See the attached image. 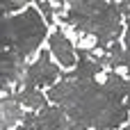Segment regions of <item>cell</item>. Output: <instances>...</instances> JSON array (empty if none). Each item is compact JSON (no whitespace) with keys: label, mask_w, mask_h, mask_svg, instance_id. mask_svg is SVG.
Masks as SVG:
<instances>
[{"label":"cell","mask_w":130,"mask_h":130,"mask_svg":"<svg viewBox=\"0 0 130 130\" xmlns=\"http://www.w3.org/2000/svg\"><path fill=\"white\" fill-rule=\"evenodd\" d=\"M126 89L128 80L117 71H110L103 85L96 80H78L69 73L48 89L46 98L85 130H117L128 121V105L123 103Z\"/></svg>","instance_id":"6da1fadb"},{"label":"cell","mask_w":130,"mask_h":130,"mask_svg":"<svg viewBox=\"0 0 130 130\" xmlns=\"http://www.w3.org/2000/svg\"><path fill=\"white\" fill-rule=\"evenodd\" d=\"M46 32L48 25L37 7L0 16V91L23 85L27 59L39 50Z\"/></svg>","instance_id":"7a4b0ae2"},{"label":"cell","mask_w":130,"mask_h":130,"mask_svg":"<svg viewBox=\"0 0 130 130\" xmlns=\"http://www.w3.org/2000/svg\"><path fill=\"white\" fill-rule=\"evenodd\" d=\"M64 21L82 34L96 39L94 50L105 53L114 41H119L123 32L121 11L117 2H94V0H75L64 7Z\"/></svg>","instance_id":"3957f363"},{"label":"cell","mask_w":130,"mask_h":130,"mask_svg":"<svg viewBox=\"0 0 130 130\" xmlns=\"http://www.w3.org/2000/svg\"><path fill=\"white\" fill-rule=\"evenodd\" d=\"M59 78V66H55L50 62L48 50H41L39 59H34L32 64H27L25 75H23V85L21 87H32V89H43V87H53L57 85Z\"/></svg>","instance_id":"277c9868"},{"label":"cell","mask_w":130,"mask_h":130,"mask_svg":"<svg viewBox=\"0 0 130 130\" xmlns=\"http://www.w3.org/2000/svg\"><path fill=\"white\" fill-rule=\"evenodd\" d=\"M21 123L25 130H69L71 128V119L59 107H50V105L39 110V114H23Z\"/></svg>","instance_id":"5b68a950"},{"label":"cell","mask_w":130,"mask_h":130,"mask_svg":"<svg viewBox=\"0 0 130 130\" xmlns=\"http://www.w3.org/2000/svg\"><path fill=\"white\" fill-rule=\"evenodd\" d=\"M48 48H50V55L59 62V66L64 69H75L78 64V55H75V46L69 41V37L59 30H55L50 37H48Z\"/></svg>","instance_id":"8992f818"},{"label":"cell","mask_w":130,"mask_h":130,"mask_svg":"<svg viewBox=\"0 0 130 130\" xmlns=\"http://www.w3.org/2000/svg\"><path fill=\"white\" fill-rule=\"evenodd\" d=\"M23 121V105L9 94L0 96V130H11Z\"/></svg>","instance_id":"52a82bcc"},{"label":"cell","mask_w":130,"mask_h":130,"mask_svg":"<svg viewBox=\"0 0 130 130\" xmlns=\"http://www.w3.org/2000/svg\"><path fill=\"white\" fill-rule=\"evenodd\" d=\"M23 107H27V110H43L46 107V94L41 91V89H32V87H21L16 94H11Z\"/></svg>","instance_id":"ba28073f"},{"label":"cell","mask_w":130,"mask_h":130,"mask_svg":"<svg viewBox=\"0 0 130 130\" xmlns=\"http://www.w3.org/2000/svg\"><path fill=\"white\" fill-rule=\"evenodd\" d=\"M119 5V11H121V16H126V37H123V41H126V50H130V2H117Z\"/></svg>","instance_id":"9c48e42d"},{"label":"cell","mask_w":130,"mask_h":130,"mask_svg":"<svg viewBox=\"0 0 130 130\" xmlns=\"http://www.w3.org/2000/svg\"><path fill=\"white\" fill-rule=\"evenodd\" d=\"M121 69H126V73L130 75V50H123V57H121Z\"/></svg>","instance_id":"30bf717a"},{"label":"cell","mask_w":130,"mask_h":130,"mask_svg":"<svg viewBox=\"0 0 130 130\" xmlns=\"http://www.w3.org/2000/svg\"><path fill=\"white\" fill-rule=\"evenodd\" d=\"M126 96H128V112H130V80H128V89H126Z\"/></svg>","instance_id":"8fae6325"},{"label":"cell","mask_w":130,"mask_h":130,"mask_svg":"<svg viewBox=\"0 0 130 130\" xmlns=\"http://www.w3.org/2000/svg\"><path fill=\"white\" fill-rule=\"evenodd\" d=\"M123 130H130V126H126V128H123Z\"/></svg>","instance_id":"7c38bea8"},{"label":"cell","mask_w":130,"mask_h":130,"mask_svg":"<svg viewBox=\"0 0 130 130\" xmlns=\"http://www.w3.org/2000/svg\"><path fill=\"white\" fill-rule=\"evenodd\" d=\"M14 130H25V128H14Z\"/></svg>","instance_id":"4fadbf2b"}]
</instances>
